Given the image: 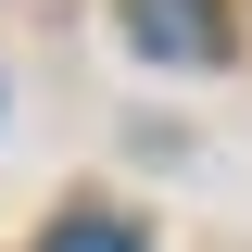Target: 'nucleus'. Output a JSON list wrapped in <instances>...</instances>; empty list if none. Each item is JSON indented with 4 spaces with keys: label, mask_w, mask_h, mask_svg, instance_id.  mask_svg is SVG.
<instances>
[{
    "label": "nucleus",
    "mask_w": 252,
    "mask_h": 252,
    "mask_svg": "<svg viewBox=\"0 0 252 252\" xmlns=\"http://www.w3.org/2000/svg\"><path fill=\"white\" fill-rule=\"evenodd\" d=\"M126 26H139L152 63H215L227 51V13H215V0H126Z\"/></svg>",
    "instance_id": "obj_1"
},
{
    "label": "nucleus",
    "mask_w": 252,
    "mask_h": 252,
    "mask_svg": "<svg viewBox=\"0 0 252 252\" xmlns=\"http://www.w3.org/2000/svg\"><path fill=\"white\" fill-rule=\"evenodd\" d=\"M38 252H139V227H126V215H63Z\"/></svg>",
    "instance_id": "obj_2"
}]
</instances>
